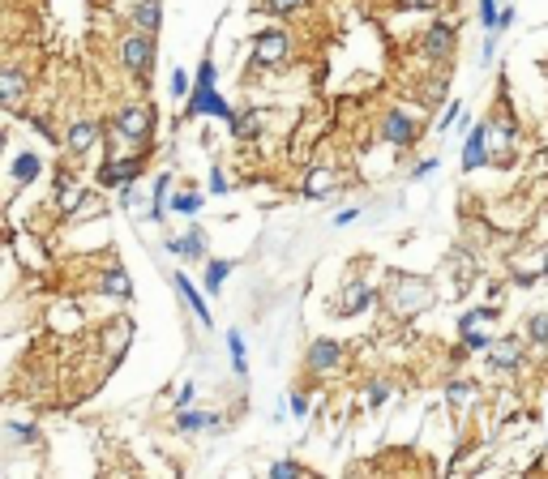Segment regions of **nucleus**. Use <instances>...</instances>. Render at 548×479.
I'll list each match as a JSON object with an SVG mask.
<instances>
[{"instance_id": "nucleus-18", "label": "nucleus", "mask_w": 548, "mask_h": 479, "mask_svg": "<svg viewBox=\"0 0 548 479\" xmlns=\"http://www.w3.org/2000/svg\"><path fill=\"white\" fill-rule=\"evenodd\" d=\"M176 428H180V433H201V428H219V415H210V411H180V415H176Z\"/></svg>"}, {"instance_id": "nucleus-29", "label": "nucleus", "mask_w": 548, "mask_h": 479, "mask_svg": "<svg viewBox=\"0 0 548 479\" xmlns=\"http://www.w3.org/2000/svg\"><path fill=\"white\" fill-rule=\"evenodd\" d=\"M270 475H274V479H292V475H309V471H304V467H296V463H274V467H270Z\"/></svg>"}, {"instance_id": "nucleus-17", "label": "nucleus", "mask_w": 548, "mask_h": 479, "mask_svg": "<svg viewBox=\"0 0 548 479\" xmlns=\"http://www.w3.org/2000/svg\"><path fill=\"white\" fill-rule=\"evenodd\" d=\"M489 360H493V368H519L523 351L514 343H489Z\"/></svg>"}, {"instance_id": "nucleus-8", "label": "nucleus", "mask_w": 548, "mask_h": 479, "mask_svg": "<svg viewBox=\"0 0 548 479\" xmlns=\"http://www.w3.org/2000/svg\"><path fill=\"white\" fill-rule=\"evenodd\" d=\"M167 253H176V257H189V261L206 257V231H201V227H189L180 240H167Z\"/></svg>"}, {"instance_id": "nucleus-14", "label": "nucleus", "mask_w": 548, "mask_h": 479, "mask_svg": "<svg viewBox=\"0 0 548 479\" xmlns=\"http://www.w3.org/2000/svg\"><path fill=\"white\" fill-rule=\"evenodd\" d=\"M412 137H416V124H412L403 111H390V116H386V141H390V146H407Z\"/></svg>"}, {"instance_id": "nucleus-5", "label": "nucleus", "mask_w": 548, "mask_h": 479, "mask_svg": "<svg viewBox=\"0 0 548 479\" xmlns=\"http://www.w3.org/2000/svg\"><path fill=\"white\" fill-rule=\"evenodd\" d=\"M283 56H287V34L283 30H261L257 47H253V60L257 64H279Z\"/></svg>"}, {"instance_id": "nucleus-9", "label": "nucleus", "mask_w": 548, "mask_h": 479, "mask_svg": "<svg viewBox=\"0 0 548 479\" xmlns=\"http://www.w3.org/2000/svg\"><path fill=\"white\" fill-rule=\"evenodd\" d=\"M171 283H176V291L184 296V304L193 308V317H197L201 326H210V308H206V300H201V291L193 287V278H189V274H171Z\"/></svg>"}, {"instance_id": "nucleus-2", "label": "nucleus", "mask_w": 548, "mask_h": 479, "mask_svg": "<svg viewBox=\"0 0 548 479\" xmlns=\"http://www.w3.org/2000/svg\"><path fill=\"white\" fill-rule=\"evenodd\" d=\"M150 128H154V111H150L146 103L120 107V116H116V133H120L124 141H146V137H150Z\"/></svg>"}, {"instance_id": "nucleus-4", "label": "nucleus", "mask_w": 548, "mask_h": 479, "mask_svg": "<svg viewBox=\"0 0 548 479\" xmlns=\"http://www.w3.org/2000/svg\"><path fill=\"white\" fill-rule=\"evenodd\" d=\"M137 171H141V158H111V163L99 167V184L103 188H124V184L137 180Z\"/></svg>"}, {"instance_id": "nucleus-27", "label": "nucleus", "mask_w": 548, "mask_h": 479, "mask_svg": "<svg viewBox=\"0 0 548 479\" xmlns=\"http://www.w3.org/2000/svg\"><path fill=\"white\" fill-rule=\"evenodd\" d=\"M493 317H497V308H476V313H467L459 326H463V330H476V326H484V321H493Z\"/></svg>"}, {"instance_id": "nucleus-24", "label": "nucleus", "mask_w": 548, "mask_h": 479, "mask_svg": "<svg viewBox=\"0 0 548 479\" xmlns=\"http://www.w3.org/2000/svg\"><path fill=\"white\" fill-rule=\"evenodd\" d=\"M171 210H176V214H189V218H193V214L201 210V197H197V193H176V197H171Z\"/></svg>"}, {"instance_id": "nucleus-15", "label": "nucleus", "mask_w": 548, "mask_h": 479, "mask_svg": "<svg viewBox=\"0 0 548 479\" xmlns=\"http://www.w3.org/2000/svg\"><path fill=\"white\" fill-rule=\"evenodd\" d=\"M450 47H454V30H450V26H433V30L424 34V51H429L433 60L450 56Z\"/></svg>"}, {"instance_id": "nucleus-11", "label": "nucleus", "mask_w": 548, "mask_h": 479, "mask_svg": "<svg viewBox=\"0 0 548 479\" xmlns=\"http://www.w3.org/2000/svg\"><path fill=\"white\" fill-rule=\"evenodd\" d=\"M339 360H343V347H339V343H330V338H317V343L309 347V368H313V373L334 368Z\"/></svg>"}, {"instance_id": "nucleus-25", "label": "nucleus", "mask_w": 548, "mask_h": 479, "mask_svg": "<svg viewBox=\"0 0 548 479\" xmlns=\"http://www.w3.org/2000/svg\"><path fill=\"white\" fill-rule=\"evenodd\" d=\"M527 334H532V343H536V347H548V313H536V317H532Z\"/></svg>"}, {"instance_id": "nucleus-12", "label": "nucleus", "mask_w": 548, "mask_h": 479, "mask_svg": "<svg viewBox=\"0 0 548 479\" xmlns=\"http://www.w3.org/2000/svg\"><path fill=\"white\" fill-rule=\"evenodd\" d=\"M39 171H43V158H39L34 150H21V154L13 158V184H17V188H26Z\"/></svg>"}, {"instance_id": "nucleus-23", "label": "nucleus", "mask_w": 548, "mask_h": 479, "mask_svg": "<svg viewBox=\"0 0 548 479\" xmlns=\"http://www.w3.org/2000/svg\"><path fill=\"white\" fill-rule=\"evenodd\" d=\"M330 188H334V171H313V180L304 184L309 197H322V193H330Z\"/></svg>"}, {"instance_id": "nucleus-13", "label": "nucleus", "mask_w": 548, "mask_h": 479, "mask_svg": "<svg viewBox=\"0 0 548 479\" xmlns=\"http://www.w3.org/2000/svg\"><path fill=\"white\" fill-rule=\"evenodd\" d=\"M133 21H137V30L154 34V30L163 26V4H159V0H137V4H133Z\"/></svg>"}, {"instance_id": "nucleus-3", "label": "nucleus", "mask_w": 548, "mask_h": 479, "mask_svg": "<svg viewBox=\"0 0 548 479\" xmlns=\"http://www.w3.org/2000/svg\"><path fill=\"white\" fill-rule=\"evenodd\" d=\"M189 116H219V120H231L236 111L227 107V99H223L214 86H201V81H197V90L189 94Z\"/></svg>"}, {"instance_id": "nucleus-38", "label": "nucleus", "mask_w": 548, "mask_h": 479, "mask_svg": "<svg viewBox=\"0 0 548 479\" xmlns=\"http://www.w3.org/2000/svg\"><path fill=\"white\" fill-rule=\"evenodd\" d=\"M446 394H450V398H467V394H472V385H463V381H459V385H450Z\"/></svg>"}, {"instance_id": "nucleus-16", "label": "nucleus", "mask_w": 548, "mask_h": 479, "mask_svg": "<svg viewBox=\"0 0 548 479\" xmlns=\"http://www.w3.org/2000/svg\"><path fill=\"white\" fill-rule=\"evenodd\" d=\"M99 291L129 300V296H133V283H129V274H124V270H107V274H99Z\"/></svg>"}, {"instance_id": "nucleus-31", "label": "nucleus", "mask_w": 548, "mask_h": 479, "mask_svg": "<svg viewBox=\"0 0 548 479\" xmlns=\"http://www.w3.org/2000/svg\"><path fill=\"white\" fill-rule=\"evenodd\" d=\"M480 17H484V26L493 30V26H497V0H480Z\"/></svg>"}, {"instance_id": "nucleus-22", "label": "nucleus", "mask_w": 548, "mask_h": 479, "mask_svg": "<svg viewBox=\"0 0 548 479\" xmlns=\"http://www.w3.org/2000/svg\"><path fill=\"white\" fill-rule=\"evenodd\" d=\"M227 274H231V261H210V266H206V291L214 296V291L223 287V278H227Z\"/></svg>"}, {"instance_id": "nucleus-36", "label": "nucleus", "mask_w": 548, "mask_h": 479, "mask_svg": "<svg viewBox=\"0 0 548 479\" xmlns=\"http://www.w3.org/2000/svg\"><path fill=\"white\" fill-rule=\"evenodd\" d=\"M454 120H459V103H454V107H450V111H446V116H442V120H437V124H442V128H450V124H454Z\"/></svg>"}, {"instance_id": "nucleus-1", "label": "nucleus", "mask_w": 548, "mask_h": 479, "mask_svg": "<svg viewBox=\"0 0 548 479\" xmlns=\"http://www.w3.org/2000/svg\"><path fill=\"white\" fill-rule=\"evenodd\" d=\"M120 60H124V69H129V73L146 77V73H150V64H154V39H150L146 30L129 34V39H124V47H120Z\"/></svg>"}, {"instance_id": "nucleus-33", "label": "nucleus", "mask_w": 548, "mask_h": 479, "mask_svg": "<svg viewBox=\"0 0 548 479\" xmlns=\"http://www.w3.org/2000/svg\"><path fill=\"white\" fill-rule=\"evenodd\" d=\"M9 433L21 437V441H34V428H30V424H9Z\"/></svg>"}, {"instance_id": "nucleus-20", "label": "nucleus", "mask_w": 548, "mask_h": 479, "mask_svg": "<svg viewBox=\"0 0 548 479\" xmlns=\"http://www.w3.org/2000/svg\"><path fill=\"white\" fill-rule=\"evenodd\" d=\"M377 300V291L373 287H352L347 291V300H343V313H360V308H369Z\"/></svg>"}, {"instance_id": "nucleus-6", "label": "nucleus", "mask_w": 548, "mask_h": 479, "mask_svg": "<svg viewBox=\"0 0 548 479\" xmlns=\"http://www.w3.org/2000/svg\"><path fill=\"white\" fill-rule=\"evenodd\" d=\"M21 99H26V77H21L17 69H0V107L17 111Z\"/></svg>"}, {"instance_id": "nucleus-7", "label": "nucleus", "mask_w": 548, "mask_h": 479, "mask_svg": "<svg viewBox=\"0 0 548 479\" xmlns=\"http://www.w3.org/2000/svg\"><path fill=\"white\" fill-rule=\"evenodd\" d=\"M484 141H489V128H484V124L467 133V141H463V171H476V167L489 158V146H484Z\"/></svg>"}, {"instance_id": "nucleus-34", "label": "nucleus", "mask_w": 548, "mask_h": 479, "mask_svg": "<svg viewBox=\"0 0 548 479\" xmlns=\"http://www.w3.org/2000/svg\"><path fill=\"white\" fill-rule=\"evenodd\" d=\"M266 9H279V13H292V9H300V0H270Z\"/></svg>"}, {"instance_id": "nucleus-37", "label": "nucleus", "mask_w": 548, "mask_h": 479, "mask_svg": "<svg viewBox=\"0 0 548 479\" xmlns=\"http://www.w3.org/2000/svg\"><path fill=\"white\" fill-rule=\"evenodd\" d=\"M210 188H214V193H227V180H223V171H214V176H210Z\"/></svg>"}, {"instance_id": "nucleus-35", "label": "nucleus", "mask_w": 548, "mask_h": 479, "mask_svg": "<svg viewBox=\"0 0 548 479\" xmlns=\"http://www.w3.org/2000/svg\"><path fill=\"white\" fill-rule=\"evenodd\" d=\"M292 411H296V415H309V403H304V394H292Z\"/></svg>"}, {"instance_id": "nucleus-30", "label": "nucleus", "mask_w": 548, "mask_h": 479, "mask_svg": "<svg viewBox=\"0 0 548 479\" xmlns=\"http://www.w3.org/2000/svg\"><path fill=\"white\" fill-rule=\"evenodd\" d=\"M171 94H176V99L189 94V77H184V69H171Z\"/></svg>"}, {"instance_id": "nucleus-10", "label": "nucleus", "mask_w": 548, "mask_h": 479, "mask_svg": "<svg viewBox=\"0 0 548 479\" xmlns=\"http://www.w3.org/2000/svg\"><path fill=\"white\" fill-rule=\"evenodd\" d=\"M94 141H99V124H94V120H77V124L69 128V137H64L69 154H86Z\"/></svg>"}, {"instance_id": "nucleus-28", "label": "nucleus", "mask_w": 548, "mask_h": 479, "mask_svg": "<svg viewBox=\"0 0 548 479\" xmlns=\"http://www.w3.org/2000/svg\"><path fill=\"white\" fill-rule=\"evenodd\" d=\"M489 343H493V338H489L484 330H480V334H476V330H463V347H467V351H489Z\"/></svg>"}, {"instance_id": "nucleus-39", "label": "nucleus", "mask_w": 548, "mask_h": 479, "mask_svg": "<svg viewBox=\"0 0 548 479\" xmlns=\"http://www.w3.org/2000/svg\"><path fill=\"white\" fill-rule=\"evenodd\" d=\"M544 278H548V257H544Z\"/></svg>"}, {"instance_id": "nucleus-26", "label": "nucleus", "mask_w": 548, "mask_h": 479, "mask_svg": "<svg viewBox=\"0 0 548 479\" xmlns=\"http://www.w3.org/2000/svg\"><path fill=\"white\" fill-rule=\"evenodd\" d=\"M231 133H236V137H253V133H257V111H249V116H231Z\"/></svg>"}, {"instance_id": "nucleus-32", "label": "nucleus", "mask_w": 548, "mask_h": 479, "mask_svg": "<svg viewBox=\"0 0 548 479\" xmlns=\"http://www.w3.org/2000/svg\"><path fill=\"white\" fill-rule=\"evenodd\" d=\"M386 398H390V390H386V385H369V403H373V407H382Z\"/></svg>"}, {"instance_id": "nucleus-21", "label": "nucleus", "mask_w": 548, "mask_h": 479, "mask_svg": "<svg viewBox=\"0 0 548 479\" xmlns=\"http://www.w3.org/2000/svg\"><path fill=\"white\" fill-rule=\"evenodd\" d=\"M227 347H231V368L244 377V373H249V360H244V338H240V330H227Z\"/></svg>"}, {"instance_id": "nucleus-19", "label": "nucleus", "mask_w": 548, "mask_h": 479, "mask_svg": "<svg viewBox=\"0 0 548 479\" xmlns=\"http://www.w3.org/2000/svg\"><path fill=\"white\" fill-rule=\"evenodd\" d=\"M167 184H171V176H159V180H154V197H150V218H154V223L167 214Z\"/></svg>"}]
</instances>
